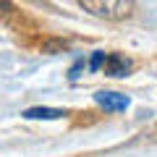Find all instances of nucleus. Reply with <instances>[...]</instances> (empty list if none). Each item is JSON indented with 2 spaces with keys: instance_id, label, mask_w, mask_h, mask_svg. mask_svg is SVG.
Here are the masks:
<instances>
[{
  "instance_id": "f257e3e1",
  "label": "nucleus",
  "mask_w": 157,
  "mask_h": 157,
  "mask_svg": "<svg viewBox=\"0 0 157 157\" xmlns=\"http://www.w3.org/2000/svg\"><path fill=\"white\" fill-rule=\"evenodd\" d=\"M78 8H84L89 16L105 21H123L134 13V0H78Z\"/></svg>"
},
{
  "instance_id": "f03ea898",
  "label": "nucleus",
  "mask_w": 157,
  "mask_h": 157,
  "mask_svg": "<svg viewBox=\"0 0 157 157\" xmlns=\"http://www.w3.org/2000/svg\"><path fill=\"white\" fill-rule=\"evenodd\" d=\"M94 102L102 107V110L121 113V110H128V105H131V97L121 94V92H94Z\"/></svg>"
},
{
  "instance_id": "7ed1b4c3",
  "label": "nucleus",
  "mask_w": 157,
  "mask_h": 157,
  "mask_svg": "<svg viewBox=\"0 0 157 157\" xmlns=\"http://www.w3.org/2000/svg\"><path fill=\"white\" fill-rule=\"evenodd\" d=\"M102 68H105V73H107V76H113V78H126L131 73V60L126 55L110 52V55L105 58V63H102Z\"/></svg>"
},
{
  "instance_id": "20e7f679",
  "label": "nucleus",
  "mask_w": 157,
  "mask_h": 157,
  "mask_svg": "<svg viewBox=\"0 0 157 157\" xmlns=\"http://www.w3.org/2000/svg\"><path fill=\"white\" fill-rule=\"evenodd\" d=\"M66 115V110H60V107H26V110L21 113L24 121H60V118Z\"/></svg>"
},
{
  "instance_id": "39448f33",
  "label": "nucleus",
  "mask_w": 157,
  "mask_h": 157,
  "mask_svg": "<svg viewBox=\"0 0 157 157\" xmlns=\"http://www.w3.org/2000/svg\"><path fill=\"white\" fill-rule=\"evenodd\" d=\"M105 50H94V52H92V58H89V66H86V68H89V71L92 73H97V71H100V68H102V63H105Z\"/></svg>"
},
{
  "instance_id": "423d86ee",
  "label": "nucleus",
  "mask_w": 157,
  "mask_h": 157,
  "mask_svg": "<svg viewBox=\"0 0 157 157\" xmlns=\"http://www.w3.org/2000/svg\"><path fill=\"white\" fill-rule=\"evenodd\" d=\"M81 71H84V60H76L71 66V71H68V81H76V78L81 76Z\"/></svg>"
},
{
  "instance_id": "0eeeda50",
  "label": "nucleus",
  "mask_w": 157,
  "mask_h": 157,
  "mask_svg": "<svg viewBox=\"0 0 157 157\" xmlns=\"http://www.w3.org/2000/svg\"><path fill=\"white\" fill-rule=\"evenodd\" d=\"M13 13V3L11 0H0V18H8Z\"/></svg>"
}]
</instances>
